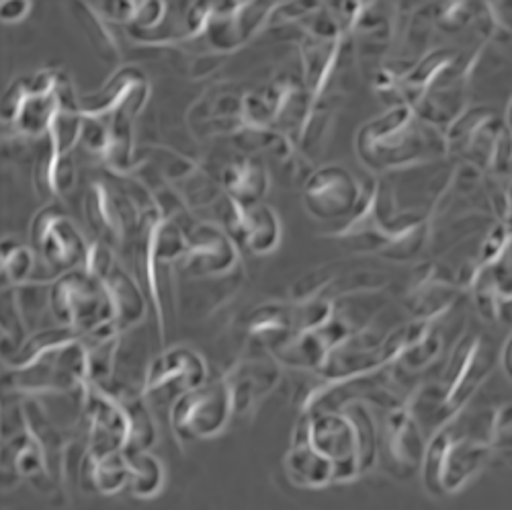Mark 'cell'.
I'll return each instance as SVG.
<instances>
[{"label": "cell", "instance_id": "9a60e30c", "mask_svg": "<svg viewBox=\"0 0 512 510\" xmlns=\"http://www.w3.org/2000/svg\"><path fill=\"white\" fill-rule=\"evenodd\" d=\"M506 130V123L494 109L467 107L445 130L449 158L490 173L498 142Z\"/></svg>", "mask_w": 512, "mask_h": 510}, {"label": "cell", "instance_id": "4dcf8cb0", "mask_svg": "<svg viewBox=\"0 0 512 510\" xmlns=\"http://www.w3.org/2000/svg\"><path fill=\"white\" fill-rule=\"evenodd\" d=\"M474 19H478V13H472V5L467 3H447L437 7V29L445 33H457Z\"/></svg>", "mask_w": 512, "mask_h": 510}, {"label": "cell", "instance_id": "4fadbf2b", "mask_svg": "<svg viewBox=\"0 0 512 510\" xmlns=\"http://www.w3.org/2000/svg\"><path fill=\"white\" fill-rule=\"evenodd\" d=\"M207 381V361L201 353L183 345L166 347L148 365L142 398L152 406L173 408L181 396L205 386Z\"/></svg>", "mask_w": 512, "mask_h": 510}, {"label": "cell", "instance_id": "8fae6325", "mask_svg": "<svg viewBox=\"0 0 512 510\" xmlns=\"http://www.w3.org/2000/svg\"><path fill=\"white\" fill-rule=\"evenodd\" d=\"M496 359H500V349H496L490 336L474 330L459 336L441 381L449 418H453L476 394Z\"/></svg>", "mask_w": 512, "mask_h": 510}, {"label": "cell", "instance_id": "30bf717a", "mask_svg": "<svg viewBox=\"0 0 512 510\" xmlns=\"http://www.w3.org/2000/svg\"><path fill=\"white\" fill-rule=\"evenodd\" d=\"M183 228L187 252L177 271L179 279H222L244 269L242 250L218 222L187 214Z\"/></svg>", "mask_w": 512, "mask_h": 510}, {"label": "cell", "instance_id": "4316f807", "mask_svg": "<svg viewBox=\"0 0 512 510\" xmlns=\"http://www.w3.org/2000/svg\"><path fill=\"white\" fill-rule=\"evenodd\" d=\"M37 257L29 244L17 238H3L0 242V285L3 289H17L35 279Z\"/></svg>", "mask_w": 512, "mask_h": 510}, {"label": "cell", "instance_id": "44dd1931", "mask_svg": "<svg viewBox=\"0 0 512 510\" xmlns=\"http://www.w3.org/2000/svg\"><path fill=\"white\" fill-rule=\"evenodd\" d=\"M424 431L406 406L388 410L379 424V455L402 472H412L424 461Z\"/></svg>", "mask_w": 512, "mask_h": 510}, {"label": "cell", "instance_id": "277c9868", "mask_svg": "<svg viewBox=\"0 0 512 510\" xmlns=\"http://www.w3.org/2000/svg\"><path fill=\"white\" fill-rule=\"evenodd\" d=\"M64 107L80 109V97L64 70L44 68L31 76H19L5 91L0 107L5 146L37 150Z\"/></svg>", "mask_w": 512, "mask_h": 510}, {"label": "cell", "instance_id": "e0dca14e", "mask_svg": "<svg viewBox=\"0 0 512 510\" xmlns=\"http://www.w3.org/2000/svg\"><path fill=\"white\" fill-rule=\"evenodd\" d=\"M244 91L232 82H218L189 107L187 123L197 138H228L244 130Z\"/></svg>", "mask_w": 512, "mask_h": 510}, {"label": "cell", "instance_id": "d4e9b609", "mask_svg": "<svg viewBox=\"0 0 512 510\" xmlns=\"http://www.w3.org/2000/svg\"><path fill=\"white\" fill-rule=\"evenodd\" d=\"M285 467L287 474L302 486H324L336 480L334 465L326 457H322L310 443L304 418L295 427L293 441L285 457Z\"/></svg>", "mask_w": 512, "mask_h": 510}, {"label": "cell", "instance_id": "ffe728a7", "mask_svg": "<svg viewBox=\"0 0 512 510\" xmlns=\"http://www.w3.org/2000/svg\"><path fill=\"white\" fill-rule=\"evenodd\" d=\"M224 377L232 392L234 414H246L279 386L281 365L267 351L259 349L252 355H244Z\"/></svg>", "mask_w": 512, "mask_h": 510}, {"label": "cell", "instance_id": "d6986e66", "mask_svg": "<svg viewBox=\"0 0 512 510\" xmlns=\"http://www.w3.org/2000/svg\"><path fill=\"white\" fill-rule=\"evenodd\" d=\"M152 97V82L148 74L134 64L117 68L111 78L91 95L80 97V113L87 117L109 119L123 107L146 109Z\"/></svg>", "mask_w": 512, "mask_h": 510}, {"label": "cell", "instance_id": "5b68a950", "mask_svg": "<svg viewBox=\"0 0 512 510\" xmlns=\"http://www.w3.org/2000/svg\"><path fill=\"white\" fill-rule=\"evenodd\" d=\"M142 216L121 177L103 170V175L89 183L84 193V218L93 232V240L111 246L117 254L121 250L132 252Z\"/></svg>", "mask_w": 512, "mask_h": 510}, {"label": "cell", "instance_id": "603a6c76", "mask_svg": "<svg viewBox=\"0 0 512 510\" xmlns=\"http://www.w3.org/2000/svg\"><path fill=\"white\" fill-rule=\"evenodd\" d=\"M246 281V269L236 275L222 279H179L177 281V308L189 312L211 314L228 304L232 297L242 289Z\"/></svg>", "mask_w": 512, "mask_h": 510}, {"label": "cell", "instance_id": "8992f818", "mask_svg": "<svg viewBox=\"0 0 512 510\" xmlns=\"http://www.w3.org/2000/svg\"><path fill=\"white\" fill-rule=\"evenodd\" d=\"M50 314L54 324L70 328L84 338L113 322V306L103 281L84 267L52 281Z\"/></svg>", "mask_w": 512, "mask_h": 510}, {"label": "cell", "instance_id": "9c48e42d", "mask_svg": "<svg viewBox=\"0 0 512 510\" xmlns=\"http://www.w3.org/2000/svg\"><path fill=\"white\" fill-rule=\"evenodd\" d=\"M93 240L82 234L60 201L46 203L31 220L29 246L37 263L46 267L50 279L84 267Z\"/></svg>", "mask_w": 512, "mask_h": 510}, {"label": "cell", "instance_id": "f1b7e54d", "mask_svg": "<svg viewBox=\"0 0 512 510\" xmlns=\"http://www.w3.org/2000/svg\"><path fill=\"white\" fill-rule=\"evenodd\" d=\"M345 273H347L345 263H326L322 267L308 271L289 287V302L304 304V302L320 300V297H328L336 281Z\"/></svg>", "mask_w": 512, "mask_h": 510}, {"label": "cell", "instance_id": "6da1fadb", "mask_svg": "<svg viewBox=\"0 0 512 510\" xmlns=\"http://www.w3.org/2000/svg\"><path fill=\"white\" fill-rule=\"evenodd\" d=\"M322 238L336 240L359 254L392 263H410L431 248V216L400 209L386 179L369 177L355 216Z\"/></svg>", "mask_w": 512, "mask_h": 510}, {"label": "cell", "instance_id": "2e32d148", "mask_svg": "<svg viewBox=\"0 0 512 510\" xmlns=\"http://www.w3.org/2000/svg\"><path fill=\"white\" fill-rule=\"evenodd\" d=\"M220 226L230 234L240 250H246L252 257H269L283 238L281 218L267 203L242 207L230 197H224L220 205Z\"/></svg>", "mask_w": 512, "mask_h": 510}, {"label": "cell", "instance_id": "d6a6232c", "mask_svg": "<svg viewBox=\"0 0 512 510\" xmlns=\"http://www.w3.org/2000/svg\"><path fill=\"white\" fill-rule=\"evenodd\" d=\"M33 3L29 0H3L0 3V19L5 25H17L29 17Z\"/></svg>", "mask_w": 512, "mask_h": 510}, {"label": "cell", "instance_id": "1f68e13d", "mask_svg": "<svg viewBox=\"0 0 512 510\" xmlns=\"http://www.w3.org/2000/svg\"><path fill=\"white\" fill-rule=\"evenodd\" d=\"M97 13L111 27H127L136 15V0H109V3H93Z\"/></svg>", "mask_w": 512, "mask_h": 510}, {"label": "cell", "instance_id": "52a82bcc", "mask_svg": "<svg viewBox=\"0 0 512 510\" xmlns=\"http://www.w3.org/2000/svg\"><path fill=\"white\" fill-rule=\"evenodd\" d=\"M82 113L64 107L56 115L48 136L35 150L33 187L48 203L60 201L76 187L74 150L80 146Z\"/></svg>", "mask_w": 512, "mask_h": 510}, {"label": "cell", "instance_id": "7c38bea8", "mask_svg": "<svg viewBox=\"0 0 512 510\" xmlns=\"http://www.w3.org/2000/svg\"><path fill=\"white\" fill-rule=\"evenodd\" d=\"M234 416V400L226 377L181 396L170 408V424L181 441H201L220 435Z\"/></svg>", "mask_w": 512, "mask_h": 510}, {"label": "cell", "instance_id": "7a4b0ae2", "mask_svg": "<svg viewBox=\"0 0 512 510\" xmlns=\"http://www.w3.org/2000/svg\"><path fill=\"white\" fill-rule=\"evenodd\" d=\"M185 214H164L158 205L142 216L132 248L134 275L146 293L156 318V338L160 351L168 345L170 314L177 306V271L187 252Z\"/></svg>", "mask_w": 512, "mask_h": 510}, {"label": "cell", "instance_id": "ba28073f", "mask_svg": "<svg viewBox=\"0 0 512 510\" xmlns=\"http://www.w3.org/2000/svg\"><path fill=\"white\" fill-rule=\"evenodd\" d=\"M84 269L99 277L109 293V300L113 306V322L111 326L87 336V338H111V336H123L142 326L146 320V314L150 310V302L146 293L142 291L134 271L127 269L119 254L103 244L93 240L89 259L84 263Z\"/></svg>", "mask_w": 512, "mask_h": 510}, {"label": "cell", "instance_id": "f546056e", "mask_svg": "<svg viewBox=\"0 0 512 510\" xmlns=\"http://www.w3.org/2000/svg\"><path fill=\"white\" fill-rule=\"evenodd\" d=\"M127 465H130V480L134 482L138 492L156 490L158 482L162 480V467L156 457H152L148 451L132 453L127 455Z\"/></svg>", "mask_w": 512, "mask_h": 510}, {"label": "cell", "instance_id": "ac0fdd59", "mask_svg": "<svg viewBox=\"0 0 512 510\" xmlns=\"http://www.w3.org/2000/svg\"><path fill=\"white\" fill-rule=\"evenodd\" d=\"M461 285L453 273H445L437 263H424L416 269L402 306L414 322H439L453 310Z\"/></svg>", "mask_w": 512, "mask_h": 510}, {"label": "cell", "instance_id": "cb8c5ba5", "mask_svg": "<svg viewBox=\"0 0 512 510\" xmlns=\"http://www.w3.org/2000/svg\"><path fill=\"white\" fill-rule=\"evenodd\" d=\"M246 334L254 349L271 353L285 338L295 334V312L291 302H267L256 306L246 322Z\"/></svg>", "mask_w": 512, "mask_h": 510}, {"label": "cell", "instance_id": "484cf974", "mask_svg": "<svg viewBox=\"0 0 512 510\" xmlns=\"http://www.w3.org/2000/svg\"><path fill=\"white\" fill-rule=\"evenodd\" d=\"M74 21L78 23L84 39L89 41L93 52L107 64H117L123 58L119 41L113 27L97 13L93 3H72L70 5Z\"/></svg>", "mask_w": 512, "mask_h": 510}, {"label": "cell", "instance_id": "836d02e7", "mask_svg": "<svg viewBox=\"0 0 512 510\" xmlns=\"http://www.w3.org/2000/svg\"><path fill=\"white\" fill-rule=\"evenodd\" d=\"M500 367L504 371V375L512 381V334L504 340V345L500 347Z\"/></svg>", "mask_w": 512, "mask_h": 510}, {"label": "cell", "instance_id": "e575fe53", "mask_svg": "<svg viewBox=\"0 0 512 510\" xmlns=\"http://www.w3.org/2000/svg\"><path fill=\"white\" fill-rule=\"evenodd\" d=\"M504 123H506V127H508V132L512 134V101L508 103V109H506V119H504Z\"/></svg>", "mask_w": 512, "mask_h": 510}, {"label": "cell", "instance_id": "5bb4252c", "mask_svg": "<svg viewBox=\"0 0 512 510\" xmlns=\"http://www.w3.org/2000/svg\"><path fill=\"white\" fill-rule=\"evenodd\" d=\"M363 199V183L343 164L318 166L302 187V203L318 222H347Z\"/></svg>", "mask_w": 512, "mask_h": 510}, {"label": "cell", "instance_id": "3957f363", "mask_svg": "<svg viewBox=\"0 0 512 510\" xmlns=\"http://www.w3.org/2000/svg\"><path fill=\"white\" fill-rule=\"evenodd\" d=\"M355 152L371 177H392L449 158L445 132L424 123L408 105L388 107L365 121L355 136Z\"/></svg>", "mask_w": 512, "mask_h": 510}, {"label": "cell", "instance_id": "83f0119b", "mask_svg": "<svg viewBox=\"0 0 512 510\" xmlns=\"http://www.w3.org/2000/svg\"><path fill=\"white\" fill-rule=\"evenodd\" d=\"M0 345H3V359L11 361L31 336L29 324L19 308L15 289H3L0 293Z\"/></svg>", "mask_w": 512, "mask_h": 510}, {"label": "cell", "instance_id": "7402d4cb", "mask_svg": "<svg viewBox=\"0 0 512 510\" xmlns=\"http://www.w3.org/2000/svg\"><path fill=\"white\" fill-rule=\"evenodd\" d=\"M218 181L226 197L242 207H254L265 203L271 189V168L263 156L238 152L222 166Z\"/></svg>", "mask_w": 512, "mask_h": 510}]
</instances>
